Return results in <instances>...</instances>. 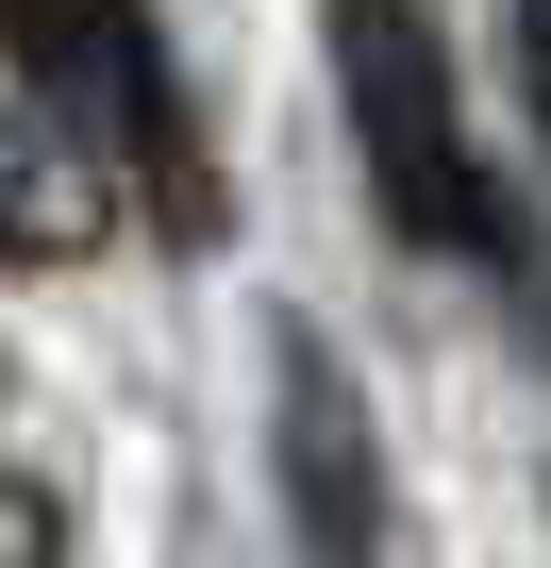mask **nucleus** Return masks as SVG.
Returning a JSON list of instances; mask_svg holds the SVG:
<instances>
[{"instance_id":"obj_1","label":"nucleus","mask_w":551,"mask_h":568,"mask_svg":"<svg viewBox=\"0 0 551 568\" xmlns=\"http://www.w3.org/2000/svg\"><path fill=\"white\" fill-rule=\"evenodd\" d=\"M318 18H335V101H351V151H368L385 234H418V251H501V184L468 168L435 18H418V0H318Z\"/></svg>"},{"instance_id":"obj_2","label":"nucleus","mask_w":551,"mask_h":568,"mask_svg":"<svg viewBox=\"0 0 551 568\" xmlns=\"http://www.w3.org/2000/svg\"><path fill=\"white\" fill-rule=\"evenodd\" d=\"M0 34L51 68V101L84 118V151L118 168V201H134V184H167V217H184V234L217 217V184H201V151H184V101H167V51H151L134 0H0Z\"/></svg>"},{"instance_id":"obj_3","label":"nucleus","mask_w":551,"mask_h":568,"mask_svg":"<svg viewBox=\"0 0 551 568\" xmlns=\"http://www.w3.org/2000/svg\"><path fill=\"white\" fill-rule=\"evenodd\" d=\"M267 468H285V518L318 568H385V418L318 318L267 335Z\"/></svg>"},{"instance_id":"obj_4","label":"nucleus","mask_w":551,"mask_h":568,"mask_svg":"<svg viewBox=\"0 0 551 568\" xmlns=\"http://www.w3.org/2000/svg\"><path fill=\"white\" fill-rule=\"evenodd\" d=\"M101 234H118V168L51 101V68L0 34V267H84Z\"/></svg>"},{"instance_id":"obj_5","label":"nucleus","mask_w":551,"mask_h":568,"mask_svg":"<svg viewBox=\"0 0 551 568\" xmlns=\"http://www.w3.org/2000/svg\"><path fill=\"white\" fill-rule=\"evenodd\" d=\"M0 568H51V501H34L18 468H0Z\"/></svg>"},{"instance_id":"obj_6","label":"nucleus","mask_w":551,"mask_h":568,"mask_svg":"<svg viewBox=\"0 0 551 568\" xmlns=\"http://www.w3.org/2000/svg\"><path fill=\"white\" fill-rule=\"evenodd\" d=\"M518 84H534V134H551V0H518Z\"/></svg>"}]
</instances>
